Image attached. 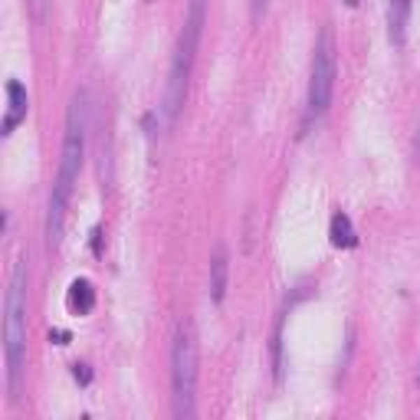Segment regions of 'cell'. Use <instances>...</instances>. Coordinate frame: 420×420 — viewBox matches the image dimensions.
<instances>
[{
    "label": "cell",
    "mask_w": 420,
    "mask_h": 420,
    "mask_svg": "<svg viewBox=\"0 0 420 420\" xmlns=\"http://www.w3.org/2000/svg\"><path fill=\"white\" fill-rule=\"evenodd\" d=\"M69 305H73V312H79V315L92 312V305H96V289H92V282L75 280L73 286H69Z\"/></svg>",
    "instance_id": "cell-9"
},
{
    "label": "cell",
    "mask_w": 420,
    "mask_h": 420,
    "mask_svg": "<svg viewBox=\"0 0 420 420\" xmlns=\"http://www.w3.org/2000/svg\"><path fill=\"white\" fill-rule=\"evenodd\" d=\"M332 243L335 247H355V230H352V220H348L345 214H335L332 217Z\"/></svg>",
    "instance_id": "cell-10"
},
{
    "label": "cell",
    "mask_w": 420,
    "mask_h": 420,
    "mask_svg": "<svg viewBox=\"0 0 420 420\" xmlns=\"http://www.w3.org/2000/svg\"><path fill=\"white\" fill-rule=\"evenodd\" d=\"M27 108H30L27 89H23V82L10 79V82H7V115H3V125H0V131H3V135H10V131L17 129L23 119H27Z\"/></svg>",
    "instance_id": "cell-6"
},
{
    "label": "cell",
    "mask_w": 420,
    "mask_h": 420,
    "mask_svg": "<svg viewBox=\"0 0 420 420\" xmlns=\"http://www.w3.org/2000/svg\"><path fill=\"white\" fill-rule=\"evenodd\" d=\"M204 20H207V0H191L187 17H184L181 36H178V50L171 59V75H168V92H164V112L168 122L178 119V112L184 106L187 96V82H191V69L197 59V46H201V33H204Z\"/></svg>",
    "instance_id": "cell-3"
},
{
    "label": "cell",
    "mask_w": 420,
    "mask_h": 420,
    "mask_svg": "<svg viewBox=\"0 0 420 420\" xmlns=\"http://www.w3.org/2000/svg\"><path fill=\"white\" fill-rule=\"evenodd\" d=\"M417 154H420V131H417Z\"/></svg>",
    "instance_id": "cell-14"
},
{
    "label": "cell",
    "mask_w": 420,
    "mask_h": 420,
    "mask_svg": "<svg viewBox=\"0 0 420 420\" xmlns=\"http://www.w3.org/2000/svg\"><path fill=\"white\" fill-rule=\"evenodd\" d=\"M75 381H82V384H89V381H92V375H89V368L86 365H75Z\"/></svg>",
    "instance_id": "cell-11"
},
{
    "label": "cell",
    "mask_w": 420,
    "mask_h": 420,
    "mask_svg": "<svg viewBox=\"0 0 420 420\" xmlns=\"http://www.w3.org/2000/svg\"><path fill=\"white\" fill-rule=\"evenodd\" d=\"M348 3H358V0H348Z\"/></svg>",
    "instance_id": "cell-15"
},
{
    "label": "cell",
    "mask_w": 420,
    "mask_h": 420,
    "mask_svg": "<svg viewBox=\"0 0 420 420\" xmlns=\"http://www.w3.org/2000/svg\"><path fill=\"white\" fill-rule=\"evenodd\" d=\"M410 7H414V0H391L388 33H391V43L394 46L404 43V33H407V20H410Z\"/></svg>",
    "instance_id": "cell-7"
},
{
    "label": "cell",
    "mask_w": 420,
    "mask_h": 420,
    "mask_svg": "<svg viewBox=\"0 0 420 420\" xmlns=\"http://www.w3.org/2000/svg\"><path fill=\"white\" fill-rule=\"evenodd\" d=\"M210 296L214 302H224L226 296V249L217 247L214 259H210Z\"/></svg>",
    "instance_id": "cell-8"
},
{
    "label": "cell",
    "mask_w": 420,
    "mask_h": 420,
    "mask_svg": "<svg viewBox=\"0 0 420 420\" xmlns=\"http://www.w3.org/2000/svg\"><path fill=\"white\" fill-rule=\"evenodd\" d=\"M3 358H7V388L17 400L27 365V266L23 259L13 266L10 289L3 299Z\"/></svg>",
    "instance_id": "cell-2"
},
{
    "label": "cell",
    "mask_w": 420,
    "mask_h": 420,
    "mask_svg": "<svg viewBox=\"0 0 420 420\" xmlns=\"http://www.w3.org/2000/svg\"><path fill=\"white\" fill-rule=\"evenodd\" d=\"M30 3H33V13H36V17L46 13V0H30Z\"/></svg>",
    "instance_id": "cell-13"
},
{
    "label": "cell",
    "mask_w": 420,
    "mask_h": 420,
    "mask_svg": "<svg viewBox=\"0 0 420 420\" xmlns=\"http://www.w3.org/2000/svg\"><path fill=\"white\" fill-rule=\"evenodd\" d=\"M335 89V40L322 30L312 53V79H309V115H325Z\"/></svg>",
    "instance_id": "cell-5"
},
{
    "label": "cell",
    "mask_w": 420,
    "mask_h": 420,
    "mask_svg": "<svg viewBox=\"0 0 420 420\" xmlns=\"http://www.w3.org/2000/svg\"><path fill=\"white\" fill-rule=\"evenodd\" d=\"M86 122H89V106L86 92L79 89L73 96L69 115H66V138H63V158H59V171H56L53 194H50V214H46V243L59 247L66 226V207L73 197V184L79 181V168H82V154H86Z\"/></svg>",
    "instance_id": "cell-1"
},
{
    "label": "cell",
    "mask_w": 420,
    "mask_h": 420,
    "mask_svg": "<svg viewBox=\"0 0 420 420\" xmlns=\"http://www.w3.org/2000/svg\"><path fill=\"white\" fill-rule=\"evenodd\" d=\"M171 381H174V417L191 420L194 417V398H197V352L187 332L174 335L171 352Z\"/></svg>",
    "instance_id": "cell-4"
},
{
    "label": "cell",
    "mask_w": 420,
    "mask_h": 420,
    "mask_svg": "<svg viewBox=\"0 0 420 420\" xmlns=\"http://www.w3.org/2000/svg\"><path fill=\"white\" fill-rule=\"evenodd\" d=\"M266 13V0H253V20H259Z\"/></svg>",
    "instance_id": "cell-12"
}]
</instances>
